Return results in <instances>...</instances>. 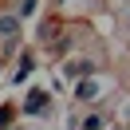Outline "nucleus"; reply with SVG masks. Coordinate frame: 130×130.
<instances>
[{
  "label": "nucleus",
  "instance_id": "1",
  "mask_svg": "<svg viewBox=\"0 0 130 130\" xmlns=\"http://www.w3.org/2000/svg\"><path fill=\"white\" fill-rule=\"evenodd\" d=\"M16 28H20V20H16V16H4V20H0V32H4V36H12Z\"/></svg>",
  "mask_w": 130,
  "mask_h": 130
},
{
  "label": "nucleus",
  "instance_id": "2",
  "mask_svg": "<svg viewBox=\"0 0 130 130\" xmlns=\"http://www.w3.org/2000/svg\"><path fill=\"white\" fill-rule=\"evenodd\" d=\"M40 110H43V95H40V91H36V95L28 99V114H40Z\"/></svg>",
  "mask_w": 130,
  "mask_h": 130
},
{
  "label": "nucleus",
  "instance_id": "3",
  "mask_svg": "<svg viewBox=\"0 0 130 130\" xmlns=\"http://www.w3.org/2000/svg\"><path fill=\"white\" fill-rule=\"evenodd\" d=\"M28 71H32V59L24 55V59H20V71H16V83H20V79H28Z\"/></svg>",
  "mask_w": 130,
  "mask_h": 130
},
{
  "label": "nucleus",
  "instance_id": "4",
  "mask_svg": "<svg viewBox=\"0 0 130 130\" xmlns=\"http://www.w3.org/2000/svg\"><path fill=\"white\" fill-rule=\"evenodd\" d=\"M83 99H95V87H91V83H79V103Z\"/></svg>",
  "mask_w": 130,
  "mask_h": 130
}]
</instances>
